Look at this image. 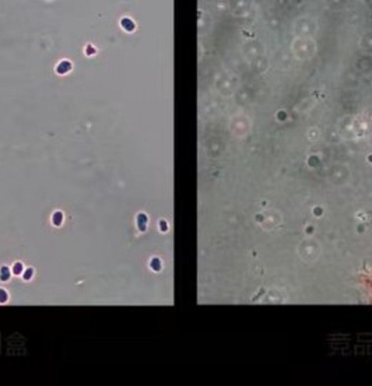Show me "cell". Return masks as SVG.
<instances>
[{"label":"cell","instance_id":"obj_4","mask_svg":"<svg viewBox=\"0 0 372 386\" xmlns=\"http://www.w3.org/2000/svg\"><path fill=\"white\" fill-rule=\"evenodd\" d=\"M62 220H63V214H62L60 211H56V213L53 214V218H52L53 224H55V225H60V224H62Z\"/></svg>","mask_w":372,"mask_h":386},{"label":"cell","instance_id":"obj_5","mask_svg":"<svg viewBox=\"0 0 372 386\" xmlns=\"http://www.w3.org/2000/svg\"><path fill=\"white\" fill-rule=\"evenodd\" d=\"M13 271H14V274H21V271H22L21 263H15V265L13 266Z\"/></svg>","mask_w":372,"mask_h":386},{"label":"cell","instance_id":"obj_3","mask_svg":"<svg viewBox=\"0 0 372 386\" xmlns=\"http://www.w3.org/2000/svg\"><path fill=\"white\" fill-rule=\"evenodd\" d=\"M10 278V270L9 267L3 266V267L0 269V280H3V281H7Z\"/></svg>","mask_w":372,"mask_h":386},{"label":"cell","instance_id":"obj_1","mask_svg":"<svg viewBox=\"0 0 372 386\" xmlns=\"http://www.w3.org/2000/svg\"><path fill=\"white\" fill-rule=\"evenodd\" d=\"M70 69H72V64H70L69 62H62V63H59V66H58V73H60V74L67 73Z\"/></svg>","mask_w":372,"mask_h":386},{"label":"cell","instance_id":"obj_8","mask_svg":"<svg viewBox=\"0 0 372 386\" xmlns=\"http://www.w3.org/2000/svg\"><path fill=\"white\" fill-rule=\"evenodd\" d=\"M32 273H34L32 269H27V270L24 271V278H25V280H30L31 277H32Z\"/></svg>","mask_w":372,"mask_h":386},{"label":"cell","instance_id":"obj_9","mask_svg":"<svg viewBox=\"0 0 372 386\" xmlns=\"http://www.w3.org/2000/svg\"><path fill=\"white\" fill-rule=\"evenodd\" d=\"M151 267L155 269V270H157V269H160V263H158V259H154V260L151 262Z\"/></svg>","mask_w":372,"mask_h":386},{"label":"cell","instance_id":"obj_10","mask_svg":"<svg viewBox=\"0 0 372 386\" xmlns=\"http://www.w3.org/2000/svg\"><path fill=\"white\" fill-rule=\"evenodd\" d=\"M85 52H87V53H90V55H92L95 51L92 49V46H87V51H85Z\"/></svg>","mask_w":372,"mask_h":386},{"label":"cell","instance_id":"obj_6","mask_svg":"<svg viewBox=\"0 0 372 386\" xmlns=\"http://www.w3.org/2000/svg\"><path fill=\"white\" fill-rule=\"evenodd\" d=\"M145 220H147V217L144 216V214H140L139 216V225H140V230H144V225H143V222L145 224Z\"/></svg>","mask_w":372,"mask_h":386},{"label":"cell","instance_id":"obj_7","mask_svg":"<svg viewBox=\"0 0 372 386\" xmlns=\"http://www.w3.org/2000/svg\"><path fill=\"white\" fill-rule=\"evenodd\" d=\"M7 301V292L4 290H0V302H6Z\"/></svg>","mask_w":372,"mask_h":386},{"label":"cell","instance_id":"obj_2","mask_svg":"<svg viewBox=\"0 0 372 386\" xmlns=\"http://www.w3.org/2000/svg\"><path fill=\"white\" fill-rule=\"evenodd\" d=\"M122 27H123L125 30H127V31H133L134 30V22L132 21V20H129V18H123V20H122Z\"/></svg>","mask_w":372,"mask_h":386}]
</instances>
